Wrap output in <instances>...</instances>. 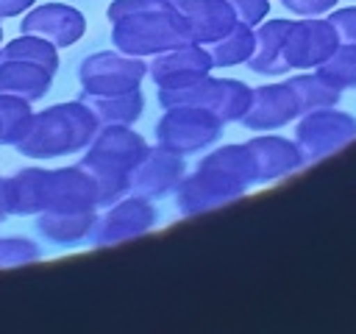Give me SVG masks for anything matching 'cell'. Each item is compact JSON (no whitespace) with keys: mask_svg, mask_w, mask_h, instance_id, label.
<instances>
[{"mask_svg":"<svg viewBox=\"0 0 356 334\" xmlns=\"http://www.w3.org/2000/svg\"><path fill=\"white\" fill-rule=\"evenodd\" d=\"M33 103L14 97V95H0V145H17L22 134L28 131V122L33 117Z\"/></svg>","mask_w":356,"mask_h":334,"instance_id":"obj_28","label":"cell"},{"mask_svg":"<svg viewBox=\"0 0 356 334\" xmlns=\"http://www.w3.org/2000/svg\"><path fill=\"white\" fill-rule=\"evenodd\" d=\"M19 33L39 36L61 50L81 42V36L86 33V17L81 8L70 3H42V6H31L22 14Z\"/></svg>","mask_w":356,"mask_h":334,"instance_id":"obj_9","label":"cell"},{"mask_svg":"<svg viewBox=\"0 0 356 334\" xmlns=\"http://www.w3.org/2000/svg\"><path fill=\"white\" fill-rule=\"evenodd\" d=\"M44 167H22L0 178V203L8 217H36L44 212Z\"/></svg>","mask_w":356,"mask_h":334,"instance_id":"obj_16","label":"cell"},{"mask_svg":"<svg viewBox=\"0 0 356 334\" xmlns=\"http://www.w3.org/2000/svg\"><path fill=\"white\" fill-rule=\"evenodd\" d=\"M250 95H253V86H248L245 81H239V78H217L211 114H217L225 125L228 122H239L242 114L250 106Z\"/></svg>","mask_w":356,"mask_h":334,"instance_id":"obj_26","label":"cell"},{"mask_svg":"<svg viewBox=\"0 0 356 334\" xmlns=\"http://www.w3.org/2000/svg\"><path fill=\"white\" fill-rule=\"evenodd\" d=\"M0 58L33 61V64L50 70L53 75L58 72V47L39 36H31V33H19V36L8 39L6 45H0Z\"/></svg>","mask_w":356,"mask_h":334,"instance_id":"obj_25","label":"cell"},{"mask_svg":"<svg viewBox=\"0 0 356 334\" xmlns=\"http://www.w3.org/2000/svg\"><path fill=\"white\" fill-rule=\"evenodd\" d=\"M159 223V209L150 198L128 192L125 198L103 206V212L95 217L89 242L95 248H111L136 237H145Z\"/></svg>","mask_w":356,"mask_h":334,"instance_id":"obj_5","label":"cell"},{"mask_svg":"<svg viewBox=\"0 0 356 334\" xmlns=\"http://www.w3.org/2000/svg\"><path fill=\"white\" fill-rule=\"evenodd\" d=\"M53 86V72L19 58H0V95H14L28 103L42 100Z\"/></svg>","mask_w":356,"mask_h":334,"instance_id":"obj_19","label":"cell"},{"mask_svg":"<svg viewBox=\"0 0 356 334\" xmlns=\"http://www.w3.org/2000/svg\"><path fill=\"white\" fill-rule=\"evenodd\" d=\"M97 186L81 164L47 170L44 212H97Z\"/></svg>","mask_w":356,"mask_h":334,"instance_id":"obj_12","label":"cell"},{"mask_svg":"<svg viewBox=\"0 0 356 334\" xmlns=\"http://www.w3.org/2000/svg\"><path fill=\"white\" fill-rule=\"evenodd\" d=\"M186 175V159L161 148V145H150L147 153L139 159V164L131 170V192L159 200L170 192H175V186L181 184V178Z\"/></svg>","mask_w":356,"mask_h":334,"instance_id":"obj_11","label":"cell"},{"mask_svg":"<svg viewBox=\"0 0 356 334\" xmlns=\"http://www.w3.org/2000/svg\"><path fill=\"white\" fill-rule=\"evenodd\" d=\"M289 19L284 17H273V19H261L253 28V53L245 61V67L256 75L264 78H278L286 75V58H284V36H286Z\"/></svg>","mask_w":356,"mask_h":334,"instance_id":"obj_17","label":"cell"},{"mask_svg":"<svg viewBox=\"0 0 356 334\" xmlns=\"http://www.w3.org/2000/svg\"><path fill=\"white\" fill-rule=\"evenodd\" d=\"M161 8H172V0H111L108 3V22L134 17V14H145V11H161Z\"/></svg>","mask_w":356,"mask_h":334,"instance_id":"obj_30","label":"cell"},{"mask_svg":"<svg viewBox=\"0 0 356 334\" xmlns=\"http://www.w3.org/2000/svg\"><path fill=\"white\" fill-rule=\"evenodd\" d=\"M0 45H3V25H0Z\"/></svg>","mask_w":356,"mask_h":334,"instance_id":"obj_36","label":"cell"},{"mask_svg":"<svg viewBox=\"0 0 356 334\" xmlns=\"http://www.w3.org/2000/svg\"><path fill=\"white\" fill-rule=\"evenodd\" d=\"M172 3H175V0H172Z\"/></svg>","mask_w":356,"mask_h":334,"instance_id":"obj_37","label":"cell"},{"mask_svg":"<svg viewBox=\"0 0 356 334\" xmlns=\"http://www.w3.org/2000/svg\"><path fill=\"white\" fill-rule=\"evenodd\" d=\"M286 84L292 86L295 97H298V106H300V114L306 111H314V109H328V106H339V97L342 92L334 89L325 78H320L314 70H298L295 75L286 78Z\"/></svg>","mask_w":356,"mask_h":334,"instance_id":"obj_24","label":"cell"},{"mask_svg":"<svg viewBox=\"0 0 356 334\" xmlns=\"http://www.w3.org/2000/svg\"><path fill=\"white\" fill-rule=\"evenodd\" d=\"M175 11L184 19L189 42L209 45L236 25V17L225 0H175Z\"/></svg>","mask_w":356,"mask_h":334,"instance_id":"obj_15","label":"cell"},{"mask_svg":"<svg viewBox=\"0 0 356 334\" xmlns=\"http://www.w3.org/2000/svg\"><path fill=\"white\" fill-rule=\"evenodd\" d=\"M3 217H8V214H6V209H3V203H0V220H3Z\"/></svg>","mask_w":356,"mask_h":334,"instance_id":"obj_35","label":"cell"},{"mask_svg":"<svg viewBox=\"0 0 356 334\" xmlns=\"http://www.w3.org/2000/svg\"><path fill=\"white\" fill-rule=\"evenodd\" d=\"M222 128L225 122L209 109L172 106V109H164V114L156 122V145L186 159V156L209 150L220 139Z\"/></svg>","mask_w":356,"mask_h":334,"instance_id":"obj_3","label":"cell"},{"mask_svg":"<svg viewBox=\"0 0 356 334\" xmlns=\"http://www.w3.org/2000/svg\"><path fill=\"white\" fill-rule=\"evenodd\" d=\"M31 6H36V0H0V19L22 17Z\"/></svg>","mask_w":356,"mask_h":334,"instance_id":"obj_34","label":"cell"},{"mask_svg":"<svg viewBox=\"0 0 356 334\" xmlns=\"http://www.w3.org/2000/svg\"><path fill=\"white\" fill-rule=\"evenodd\" d=\"M42 259L39 242L28 237H0V270L11 267H25Z\"/></svg>","mask_w":356,"mask_h":334,"instance_id":"obj_29","label":"cell"},{"mask_svg":"<svg viewBox=\"0 0 356 334\" xmlns=\"http://www.w3.org/2000/svg\"><path fill=\"white\" fill-rule=\"evenodd\" d=\"M245 145H248L253 164H256V184L281 181V178H286L303 167L300 150H298L295 139H289V136L267 131V134L250 136Z\"/></svg>","mask_w":356,"mask_h":334,"instance_id":"obj_14","label":"cell"},{"mask_svg":"<svg viewBox=\"0 0 356 334\" xmlns=\"http://www.w3.org/2000/svg\"><path fill=\"white\" fill-rule=\"evenodd\" d=\"M236 17V22L256 28L261 19H267L270 14V0H225Z\"/></svg>","mask_w":356,"mask_h":334,"instance_id":"obj_31","label":"cell"},{"mask_svg":"<svg viewBox=\"0 0 356 334\" xmlns=\"http://www.w3.org/2000/svg\"><path fill=\"white\" fill-rule=\"evenodd\" d=\"M81 100L92 109V114L100 125H134L145 111L142 86L128 89V92H117V95H86V92H81Z\"/></svg>","mask_w":356,"mask_h":334,"instance_id":"obj_21","label":"cell"},{"mask_svg":"<svg viewBox=\"0 0 356 334\" xmlns=\"http://www.w3.org/2000/svg\"><path fill=\"white\" fill-rule=\"evenodd\" d=\"M197 164H203V167H214V170L231 175L234 181L245 184L248 189L256 186V164H253V156H250V150H248L245 142H231V145L211 148Z\"/></svg>","mask_w":356,"mask_h":334,"instance_id":"obj_22","label":"cell"},{"mask_svg":"<svg viewBox=\"0 0 356 334\" xmlns=\"http://www.w3.org/2000/svg\"><path fill=\"white\" fill-rule=\"evenodd\" d=\"M145 64H147V78L156 86H164V84H172V81L189 78V75L211 72V61H209L206 47L203 45H195V42H184L178 47H170L164 53H156Z\"/></svg>","mask_w":356,"mask_h":334,"instance_id":"obj_18","label":"cell"},{"mask_svg":"<svg viewBox=\"0 0 356 334\" xmlns=\"http://www.w3.org/2000/svg\"><path fill=\"white\" fill-rule=\"evenodd\" d=\"M339 45L334 25L325 17H300L289 19L284 36V58L289 70H314L320 67Z\"/></svg>","mask_w":356,"mask_h":334,"instance_id":"obj_8","label":"cell"},{"mask_svg":"<svg viewBox=\"0 0 356 334\" xmlns=\"http://www.w3.org/2000/svg\"><path fill=\"white\" fill-rule=\"evenodd\" d=\"M97 212H42L36 214L39 234L58 248H75L89 242Z\"/></svg>","mask_w":356,"mask_h":334,"instance_id":"obj_20","label":"cell"},{"mask_svg":"<svg viewBox=\"0 0 356 334\" xmlns=\"http://www.w3.org/2000/svg\"><path fill=\"white\" fill-rule=\"evenodd\" d=\"M284 8L295 17H325L337 8L339 0H281Z\"/></svg>","mask_w":356,"mask_h":334,"instance_id":"obj_33","label":"cell"},{"mask_svg":"<svg viewBox=\"0 0 356 334\" xmlns=\"http://www.w3.org/2000/svg\"><path fill=\"white\" fill-rule=\"evenodd\" d=\"M147 148L150 145L145 142L142 134L134 131V125H100L95 139L86 145L83 159L131 175V170L139 164Z\"/></svg>","mask_w":356,"mask_h":334,"instance_id":"obj_13","label":"cell"},{"mask_svg":"<svg viewBox=\"0 0 356 334\" xmlns=\"http://www.w3.org/2000/svg\"><path fill=\"white\" fill-rule=\"evenodd\" d=\"M314 72L320 78H325L339 92L356 89V45H342L339 42L337 50L320 67H314Z\"/></svg>","mask_w":356,"mask_h":334,"instance_id":"obj_27","label":"cell"},{"mask_svg":"<svg viewBox=\"0 0 356 334\" xmlns=\"http://www.w3.org/2000/svg\"><path fill=\"white\" fill-rule=\"evenodd\" d=\"M184 42H189V33L184 28L181 14L175 11V3L172 8L145 11V14H134L111 22V45L120 53H128L134 58L147 61L150 56L178 47Z\"/></svg>","mask_w":356,"mask_h":334,"instance_id":"obj_2","label":"cell"},{"mask_svg":"<svg viewBox=\"0 0 356 334\" xmlns=\"http://www.w3.org/2000/svg\"><path fill=\"white\" fill-rule=\"evenodd\" d=\"M248 186L234 181L231 175L214 170V167H203L197 164L192 173H186L181 178V184L175 186V209L184 217H197L214 209H222L239 198H245Z\"/></svg>","mask_w":356,"mask_h":334,"instance_id":"obj_7","label":"cell"},{"mask_svg":"<svg viewBox=\"0 0 356 334\" xmlns=\"http://www.w3.org/2000/svg\"><path fill=\"white\" fill-rule=\"evenodd\" d=\"M298 117H300V106L292 86L286 81H273V84L253 86L250 106L239 122L253 134H267L295 122Z\"/></svg>","mask_w":356,"mask_h":334,"instance_id":"obj_10","label":"cell"},{"mask_svg":"<svg viewBox=\"0 0 356 334\" xmlns=\"http://www.w3.org/2000/svg\"><path fill=\"white\" fill-rule=\"evenodd\" d=\"M145 78H147L145 58H134L128 53H120L117 47L89 53L78 64V84L81 92L86 95H117V92L139 89Z\"/></svg>","mask_w":356,"mask_h":334,"instance_id":"obj_6","label":"cell"},{"mask_svg":"<svg viewBox=\"0 0 356 334\" xmlns=\"http://www.w3.org/2000/svg\"><path fill=\"white\" fill-rule=\"evenodd\" d=\"M100 122L95 120L92 109L78 97V100H64L53 103L42 111H33L28 131L22 139L14 145L19 156L44 161V159H58V156H72L83 153L86 145L95 139Z\"/></svg>","mask_w":356,"mask_h":334,"instance_id":"obj_1","label":"cell"},{"mask_svg":"<svg viewBox=\"0 0 356 334\" xmlns=\"http://www.w3.org/2000/svg\"><path fill=\"white\" fill-rule=\"evenodd\" d=\"M206 53H209V61H211V70L217 67H236V64H245L253 53V28L250 25H242L236 22L228 33H222L220 39L203 45Z\"/></svg>","mask_w":356,"mask_h":334,"instance_id":"obj_23","label":"cell"},{"mask_svg":"<svg viewBox=\"0 0 356 334\" xmlns=\"http://www.w3.org/2000/svg\"><path fill=\"white\" fill-rule=\"evenodd\" d=\"M295 145L300 150L303 164L323 161L337 150L356 142V117L339 111L337 106L306 111L295 120Z\"/></svg>","mask_w":356,"mask_h":334,"instance_id":"obj_4","label":"cell"},{"mask_svg":"<svg viewBox=\"0 0 356 334\" xmlns=\"http://www.w3.org/2000/svg\"><path fill=\"white\" fill-rule=\"evenodd\" d=\"M342 45H356V6H342L325 14Z\"/></svg>","mask_w":356,"mask_h":334,"instance_id":"obj_32","label":"cell"}]
</instances>
